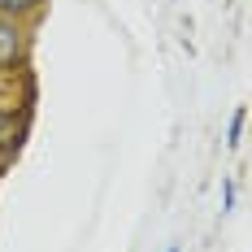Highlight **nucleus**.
I'll list each match as a JSON object with an SVG mask.
<instances>
[{
    "label": "nucleus",
    "instance_id": "3",
    "mask_svg": "<svg viewBox=\"0 0 252 252\" xmlns=\"http://www.w3.org/2000/svg\"><path fill=\"white\" fill-rule=\"evenodd\" d=\"M39 9H44V0H0V18H9V22H26Z\"/></svg>",
    "mask_w": 252,
    "mask_h": 252
},
{
    "label": "nucleus",
    "instance_id": "2",
    "mask_svg": "<svg viewBox=\"0 0 252 252\" xmlns=\"http://www.w3.org/2000/svg\"><path fill=\"white\" fill-rule=\"evenodd\" d=\"M22 135H26V118H13V109H0V157L18 152Z\"/></svg>",
    "mask_w": 252,
    "mask_h": 252
},
{
    "label": "nucleus",
    "instance_id": "4",
    "mask_svg": "<svg viewBox=\"0 0 252 252\" xmlns=\"http://www.w3.org/2000/svg\"><path fill=\"white\" fill-rule=\"evenodd\" d=\"M244 122H248V113H244V109H235V118H230V130H226V144H230V148H239V135H244Z\"/></svg>",
    "mask_w": 252,
    "mask_h": 252
},
{
    "label": "nucleus",
    "instance_id": "1",
    "mask_svg": "<svg viewBox=\"0 0 252 252\" xmlns=\"http://www.w3.org/2000/svg\"><path fill=\"white\" fill-rule=\"evenodd\" d=\"M22 57H26V31H22V22L0 18V70L22 65Z\"/></svg>",
    "mask_w": 252,
    "mask_h": 252
},
{
    "label": "nucleus",
    "instance_id": "5",
    "mask_svg": "<svg viewBox=\"0 0 252 252\" xmlns=\"http://www.w3.org/2000/svg\"><path fill=\"white\" fill-rule=\"evenodd\" d=\"M165 252H178V248H165Z\"/></svg>",
    "mask_w": 252,
    "mask_h": 252
}]
</instances>
